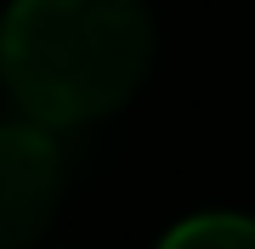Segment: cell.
<instances>
[{
  "label": "cell",
  "instance_id": "obj_3",
  "mask_svg": "<svg viewBox=\"0 0 255 249\" xmlns=\"http://www.w3.org/2000/svg\"><path fill=\"white\" fill-rule=\"evenodd\" d=\"M159 249H255V221H244V215H193Z\"/></svg>",
  "mask_w": 255,
  "mask_h": 249
},
{
  "label": "cell",
  "instance_id": "obj_2",
  "mask_svg": "<svg viewBox=\"0 0 255 249\" xmlns=\"http://www.w3.org/2000/svg\"><path fill=\"white\" fill-rule=\"evenodd\" d=\"M63 198V148L51 125H0V249H23L51 227Z\"/></svg>",
  "mask_w": 255,
  "mask_h": 249
},
{
  "label": "cell",
  "instance_id": "obj_1",
  "mask_svg": "<svg viewBox=\"0 0 255 249\" xmlns=\"http://www.w3.org/2000/svg\"><path fill=\"white\" fill-rule=\"evenodd\" d=\"M153 63L142 0H11L0 74L28 119L63 130L125 108Z\"/></svg>",
  "mask_w": 255,
  "mask_h": 249
}]
</instances>
